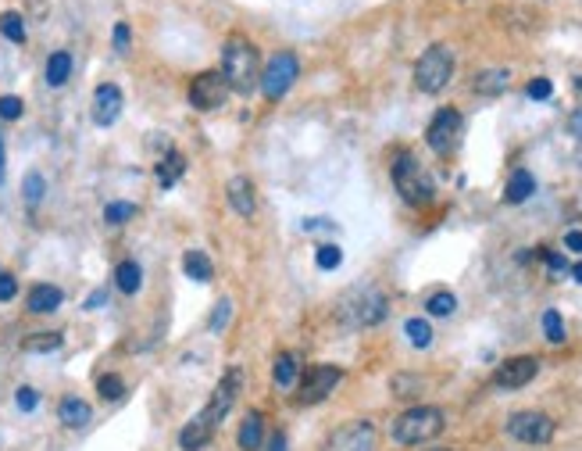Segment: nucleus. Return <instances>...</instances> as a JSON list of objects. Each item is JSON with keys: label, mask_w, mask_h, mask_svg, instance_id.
I'll return each mask as SVG.
<instances>
[{"label": "nucleus", "mask_w": 582, "mask_h": 451, "mask_svg": "<svg viewBox=\"0 0 582 451\" xmlns=\"http://www.w3.org/2000/svg\"><path fill=\"white\" fill-rule=\"evenodd\" d=\"M269 451H287V438H283V434H276V438L269 441Z\"/></svg>", "instance_id": "obj_45"}, {"label": "nucleus", "mask_w": 582, "mask_h": 451, "mask_svg": "<svg viewBox=\"0 0 582 451\" xmlns=\"http://www.w3.org/2000/svg\"><path fill=\"white\" fill-rule=\"evenodd\" d=\"M454 308H458V298H454L450 291L432 294V298H429V305H425V312H432V316H450Z\"/></svg>", "instance_id": "obj_32"}, {"label": "nucleus", "mask_w": 582, "mask_h": 451, "mask_svg": "<svg viewBox=\"0 0 582 451\" xmlns=\"http://www.w3.org/2000/svg\"><path fill=\"white\" fill-rule=\"evenodd\" d=\"M4 169H7V161H4V140H0V183H4Z\"/></svg>", "instance_id": "obj_46"}, {"label": "nucleus", "mask_w": 582, "mask_h": 451, "mask_svg": "<svg viewBox=\"0 0 582 451\" xmlns=\"http://www.w3.org/2000/svg\"><path fill=\"white\" fill-rule=\"evenodd\" d=\"M229 97V82L218 75V72H201L193 82H190V104L197 111H218Z\"/></svg>", "instance_id": "obj_11"}, {"label": "nucleus", "mask_w": 582, "mask_h": 451, "mask_svg": "<svg viewBox=\"0 0 582 451\" xmlns=\"http://www.w3.org/2000/svg\"><path fill=\"white\" fill-rule=\"evenodd\" d=\"M240 391H244V369L240 366H229V373L218 380V387L211 391V402L204 405V412H201V420L208 423V427H218L226 416H229V409H233V402L240 398Z\"/></svg>", "instance_id": "obj_8"}, {"label": "nucleus", "mask_w": 582, "mask_h": 451, "mask_svg": "<svg viewBox=\"0 0 582 451\" xmlns=\"http://www.w3.org/2000/svg\"><path fill=\"white\" fill-rule=\"evenodd\" d=\"M222 79L236 93H251L261 86V54L247 36H229L222 47Z\"/></svg>", "instance_id": "obj_1"}, {"label": "nucleus", "mask_w": 582, "mask_h": 451, "mask_svg": "<svg viewBox=\"0 0 582 451\" xmlns=\"http://www.w3.org/2000/svg\"><path fill=\"white\" fill-rule=\"evenodd\" d=\"M540 258L551 265V273H569V262H565V255H558V251H540Z\"/></svg>", "instance_id": "obj_40"}, {"label": "nucleus", "mask_w": 582, "mask_h": 451, "mask_svg": "<svg viewBox=\"0 0 582 451\" xmlns=\"http://www.w3.org/2000/svg\"><path fill=\"white\" fill-rule=\"evenodd\" d=\"M543 334L551 344H565V323H561V312L558 308H547L543 312Z\"/></svg>", "instance_id": "obj_31"}, {"label": "nucleus", "mask_w": 582, "mask_h": 451, "mask_svg": "<svg viewBox=\"0 0 582 451\" xmlns=\"http://www.w3.org/2000/svg\"><path fill=\"white\" fill-rule=\"evenodd\" d=\"M296 75H300V61H296V54L279 50V54L261 68V93H265L269 100L287 97L290 86L296 82Z\"/></svg>", "instance_id": "obj_7"}, {"label": "nucleus", "mask_w": 582, "mask_h": 451, "mask_svg": "<svg viewBox=\"0 0 582 451\" xmlns=\"http://www.w3.org/2000/svg\"><path fill=\"white\" fill-rule=\"evenodd\" d=\"M57 420H61L64 427L79 430V427H86V423L93 420V409H90L82 398H64V402L57 405Z\"/></svg>", "instance_id": "obj_18"}, {"label": "nucleus", "mask_w": 582, "mask_h": 451, "mask_svg": "<svg viewBox=\"0 0 582 451\" xmlns=\"http://www.w3.org/2000/svg\"><path fill=\"white\" fill-rule=\"evenodd\" d=\"M508 79H511L508 68H486V72L475 75V93H483V97H497V93L508 90Z\"/></svg>", "instance_id": "obj_21"}, {"label": "nucleus", "mask_w": 582, "mask_h": 451, "mask_svg": "<svg viewBox=\"0 0 582 451\" xmlns=\"http://www.w3.org/2000/svg\"><path fill=\"white\" fill-rule=\"evenodd\" d=\"M536 194V179H533V172L529 169H515V176L508 179V204H522V201H529Z\"/></svg>", "instance_id": "obj_20"}, {"label": "nucleus", "mask_w": 582, "mask_h": 451, "mask_svg": "<svg viewBox=\"0 0 582 451\" xmlns=\"http://www.w3.org/2000/svg\"><path fill=\"white\" fill-rule=\"evenodd\" d=\"M115 283H118L122 294H136V291L143 287V269H140L136 262H122V265L115 269Z\"/></svg>", "instance_id": "obj_25"}, {"label": "nucleus", "mask_w": 582, "mask_h": 451, "mask_svg": "<svg viewBox=\"0 0 582 451\" xmlns=\"http://www.w3.org/2000/svg\"><path fill=\"white\" fill-rule=\"evenodd\" d=\"M508 434L522 445H547L554 438V420L543 412H515L508 420Z\"/></svg>", "instance_id": "obj_10"}, {"label": "nucleus", "mask_w": 582, "mask_h": 451, "mask_svg": "<svg viewBox=\"0 0 582 451\" xmlns=\"http://www.w3.org/2000/svg\"><path fill=\"white\" fill-rule=\"evenodd\" d=\"M133 215H136V204H129V201H115V204H107V208H104V219H107L111 226L129 222Z\"/></svg>", "instance_id": "obj_33"}, {"label": "nucleus", "mask_w": 582, "mask_h": 451, "mask_svg": "<svg viewBox=\"0 0 582 451\" xmlns=\"http://www.w3.org/2000/svg\"><path fill=\"white\" fill-rule=\"evenodd\" d=\"M572 280H576V283H582V262L576 265V269H572Z\"/></svg>", "instance_id": "obj_47"}, {"label": "nucleus", "mask_w": 582, "mask_h": 451, "mask_svg": "<svg viewBox=\"0 0 582 451\" xmlns=\"http://www.w3.org/2000/svg\"><path fill=\"white\" fill-rule=\"evenodd\" d=\"M21 100L14 97V93H7V97H0V118H7V122H14V118H21Z\"/></svg>", "instance_id": "obj_37"}, {"label": "nucleus", "mask_w": 582, "mask_h": 451, "mask_svg": "<svg viewBox=\"0 0 582 451\" xmlns=\"http://www.w3.org/2000/svg\"><path fill=\"white\" fill-rule=\"evenodd\" d=\"M536 373H540V362H536L533 355H518V359L501 362V369L493 373V380H497V387H504V391H518V387L533 384Z\"/></svg>", "instance_id": "obj_12"}, {"label": "nucleus", "mask_w": 582, "mask_h": 451, "mask_svg": "<svg viewBox=\"0 0 582 451\" xmlns=\"http://www.w3.org/2000/svg\"><path fill=\"white\" fill-rule=\"evenodd\" d=\"M389 312V301L379 287L364 283V287H354L343 301H339V319L350 323V326H379Z\"/></svg>", "instance_id": "obj_3"}, {"label": "nucleus", "mask_w": 582, "mask_h": 451, "mask_svg": "<svg viewBox=\"0 0 582 451\" xmlns=\"http://www.w3.org/2000/svg\"><path fill=\"white\" fill-rule=\"evenodd\" d=\"M261 434H265V416H261V412H247L244 423H240L236 445L244 451H258L261 448Z\"/></svg>", "instance_id": "obj_19"}, {"label": "nucleus", "mask_w": 582, "mask_h": 451, "mask_svg": "<svg viewBox=\"0 0 582 451\" xmlns=\"http://www.w3.org/2000/svg\"><path fill=\"white\" fill-rule=\"evenodd\" d=\"M61 348V334H32L25 341V351H57Z\"/></svg>", "instance_id": "obj_34"}, {"label": "nucleus", "mask_w": 582, "mask_h": 451, "mask_svg": "<svg viewBox=\"0 0 582 451\" xmlns=\"http://www.w3.org/2000/svg\"><path fill=\"white\" fill-rule=\"evenodd\" d=\"M61 301H64V294H61V287H54V283H36V287L29 291V312H32V316L57 312Z\"/></svg>", "instance_id": "obj_16"}, {"label": "nucleus", "mask_w": 582, "mask_h": 451, "mask_svg": "<svg viewBox=\"0 0 582 451\" xmlns=\"http://www.w3.org/2000/svg\"><path fill=\"white\" fill-rule=\"evenodd\" d=\"M404 334H407V341H411L415 348H429V344H432V326H429L425 319H407V323H404Z\"/></svg>", "instance_id": "obj_28"}, {"label": "nucleus", "mask_w": 582, "mask_h": 451, "mask_svg": "<svg viewBox=\"0 0 582 451\" xmlns=\"http://www.w3.org/2000/svg\"><path fill=\"white\" fill-rule=\"evenodd\" d=\"M122 104H125L122 90L115 82H100L97 93H93V122L97 126H115L118 115H122Z\"/></svg>", "instance_id": "obj_14"}, {"label": "nucleus", "mask_w": 582, "mask_h": 451, "mask_svg": "<svg viewBox=\"0 0 582 451\" xmlns=\"http://www.w3.org/2000/svg\"><path fill=\"white\" fill-rule=\"evenodd\" d=\"M393 186L400 190V197L411 204V208H425L432 204L436 197V183L429 176V169L411 154V151H400L397 161H393Z\"/></svg>", "instance_id": "obj_2"}, {"label": "nucleus", "mask_w": 582, "mask_h": 451, "mask_svg": "<svg viewBox=\"0 0 582 451\" xmlns=\"http://www.w3.org/2000/svg\"><path fill=\"white\" fill-rule=\"evenodd\" d=\"M14 402H18V409H21V412H32V409L39 405V395H36L32 387H18V395H14Z\"/></svg>", "instance_id": "obj_39"}, {"label": "nucleus", "mask_w": 582, "mask_h": 451, "mask_svg": "<svg viewBox=\"0 0 582 451\" xmlns=\"http://www.w3.org/2000/svg\"><path fill=\"white\" fill-rule=\"evenodd\" d=\"M104 301H107V294H104V291H97V294H90L86 308H97V305H104Z\"/></svg>", "instance_id": "obj_44"}, {"label": "nucleus", "mask_w": 582, "mask_h": 451, "mask_svg": "<svg viewBox=\"0 0 582 451\" xmlns=\"http://www.w3.org/2000/svg\"><path fill=\"white\" fill-rule=\"evenodd\" d=\"M211 438H215V427H208L201 416H193L183 430H179V448L183 451H201L211 445Z\"/></svg>", "instance_id": "obj_17"}, {"label": "nucleus", "mask_w": 582, "mask_h": 451, "mask_svg": "<svg viewBox=\"0 0 582 451\" xmlns=\"http://www.w3.org/2000/svg\"><path fill=\"white\" fill-rule=\"evenodd\" d=\"M97 395H100L104 402H122V398H125V384H122V377H115V373L100 377V380H97Z\"/></svg>", "instance_id": "obj_29"}, {"label": "nucleus", "mask_w": 582, "mask_h": 451, "mask_svg": "<svg viewBox=\"0 0 582 451\" xmlns=\"http://www.w3.org/2000/svg\"><path fill=\"white\" fill-rule=\"evenodd\" d=\"M0 32L11 39V43H25V22L18 11H4L0 14Z\"/></svg>", "instance_id": "obj_27"}, {"label": "nucleus", "mask_w": 582, "mask_h": 451, "mask_svg": "<svg viewBox=\"0 0 582 451\" xmlns=\"http://www.w3.org/2000/svg\"><path fill=\"white\" fill-rule=\"evenodd\" d=\"M115 50H118V54H125V50H129V25H125V22H118V25H115Z\"/></svg>", "instance_id": "obj_42"}, {"label": "nucleus", "mask_w": 582, "mask_h": 451, "mask_svg": "<svg viewBox=\"0 0 582 451\" xmlns=\"http://www.w3.org/2000/svg\"><path fill=\"white\" fill-rule=\"evenodd\" d=\"M526 93H529V97H533V100H547V97H551V93H554V82H551V79H533V82H529V90H526Z\"/></svg>", "instance_id": "obj_38"}, {"label": "nucleus", "mask_w": 582, "mask_h": 451, "mask_svg": "<svg viewBox=\"0 0 582 451\" xmlns=\"http://www.w3.org/2000/svg\"><path fill=\"white\" fill-rule=\"evenodd\" d=\"M229 312H233V301L226 298V301H222V305L215 308V316H211L208 330H211V334H222V330H226V323H229Z\"/></svg>", "instance_id": "obj_36"}, {"label": "nucleus", "mask_w": 582, "mask_h": 451, "mask_svg": "<svg viewBox=\"0 0 582 451\" xmlns=\"http://www.w3.org/2000/svg\"><path fill=\"white\" fill-rule=\"evenodd\" d=\"M183 273H186L190 280H197V283H208V280L215 276V265H211V258H208L204 251H186V255H183Z\"/></svg>", "instance_id": "obj_23"}, {"label": "nucleus", "mask_w": 582, "mask_h": 451, "mask_svg": "<svg viewBox=\"0 0 582 451\" xmlns=\"http://www.w3.org/2000/svg\"><path fill=\"white\" fill-rule=\"evenodd\" d=\"M565 247H569V251H579V255H582V233H579V230H572V233L565 237Z\"/></svg>", "instance_id": "obj_43"}, {"label": "nucleus", "mask_w": 582, "mask_h": 451, "mask_svg": "<svg viewBox=\"0 0 582 451\" xmlns=\"http://www.w3.org/2000/svg\"><path fill=\"white\" fill-rule=\"evenodd\" d=\"M72 75V54L68 50H54L50 61H47V82L50 86H64Z\"/></svg>", "instance_id": "obj_24"}, {"label": "nucleus", "mask_w": 582, "mask_h": 451, "mask_svg": "<svg viewBox=\"0 0 582 451\" xmlns=\"http://www.w3.org/2000/svg\"><path fill=\"white\" fill-rule=\"evenodd\" d=\"M454 75V54L447 43H432L415 65V86L422 93H440Z\"/></svg>", "instance_id": "obj_5"}, {"label": "nucleus", "mask_w": 582, "mask_h": 451, "mask_svg": "<svg viewBox=\"0 0 582 451\" xmlns=\"http://www.w3.org/2000/svg\"><path fill=\"white\" fill-rule=\"evenodd\" d=\"M343 380V369L339 366H311L300 380V391H296V402L300 405H318L332 395V387Z\"/></svg>", "instance_id": "obj_9"}, {"label": "nucleus", "mask_w": 582, "mask_h": 451, "mask_svg": "<svg viewBox=\"0 0 582 451\" xmlns=\"http://www.w3.org/2000/svg\"><path fill=\"white\" fill-rule=\"evenodd\" d=\"M436 451H447V448H436Z\"/></svg>", "instance_id": "obj_48"}, {"label": "nucleus", "mask_w": 582, "mask_h": 451, "mask_svg": "<svg viewBox=\"0 0 582 451\" xmlns=\"http://www.w3.org/2000/svg\"><path fill=\"white\" fill-rule=\"evenodd\" d=\"M43 194H47L43 176H39V172H29V176L21 179V197H25V204H39V201H43Z\"/></svg>", "instance_id": "obj_30"}, {"label": "nucleus", "mask_w": 582, "mask_h": 451, "mask_svg": "<svg viewBox=\"0 0 582 451\" xmlns=\"http://www.w3.org/2000/svg\"><path fill=\"white\" fill-rule=\"evenodd\" d=\"M443 434V412L432 409V405H418V409H407L404 416H397L393 423V441L397 445H425L432 438Z\"/></svg>", "instance_id": "obj_4"}, {"label": "nucleus", "mask_w": 582, "mask_h": 451, "mask_svg": "<svg viewBox=\"0 0 582 451\" xmlns=\"http://www.w3.org/2000/svg\"><path fill=\"white\" fill-rule=\"evenodd\" d=\"M461 133H465V118H461V111H458V108H440L436 118H432L429 129H425V140H429V147H432L436 154L447 158V154L458 151Z\"/></svg>", "instance_id": "obj_6"}, {"label": "nucleus", "mask_w": 582, "mask_h": 451, "mask_svg": "<svg viewBox=\"0 0 582 451\" xmlns=\"http://www.w3.org/2000/svg\"><path fill=\"white\" fill-rule=\"evenodd\" d=\"M226 194H229V208H233L240 219H251V215L258 212V190H254V183H251L247 176H233Z\"/></svg>", "instance_id": "obj_15"}, {"label": "nucleus", "mask_w": 582, "mask_h": 451, "mask_svg": "<svg viewBox=\"0 0 582 451\" xmlns=\"http://www.w3.org/2000/svg\"><path fill=\"white\" fill-rule=\"evenodd\" d=\"M183 172H186V158L179 154V151H168L161 161H158V183L168 190V186H175L179 179H183Z\"/></svg>", "instance_id": "obj_22"}, {"label": "nucleus", "mask_w": 582, "mask_h": 451, "mask_svg": "<svg viewBox=\"0 0 582 451\" xmlns=\"http://www.w3.org/2000/svg\"><path fill=\"white\" fill-rule=\"evenodd\" d=\"M272 377H276V384H279V387H290L293 380H296V355H293V351H283V355H276Z\"/></svg>", "instance_id": "obj_26"}, {"label": "nucleus", "mask_w": 582, "mask_h": 451, "mask_svg": "<svg viewBox=\"0 0 582 451\" xmlns=\"http://www.w3.org/2000/svg\"><path fill=\"white\" fill-rule=\"evenodd\" d=\"M375 448V427L372 423H347L343 430L332 434L325 451H372Z\"/></svg>", "instance_id": "obj_13"}, {"label": "nucleus", "mask_w": 582, "mask_h": 451, "mask_svg": "<svg viewBox=\"0 0 582 451\" xmlns=\"http://www.w3.org/2000/svg\"><path fill=\"white\" fill-rule=\"evenodd\" d=\"M314 262H318V269H325V273H329V269H339L343 251H339L336 244H325V247H318V258H314Z\"/></svg>", "instance_id": "obj_35"}, {"label": "nucleus", "mask_w": 582, "mask_h": 451, "mask_svg": "<svg viewBox=\"0 0 582 451\" xmlns=\"http://www.w3.org/2000/svg\"><path fill=\"white\" fill-rule=\"evenodd\" d=\"M18 294V283H14V276L11 273H0V301H11Z\"/></svg>", "instance_id": "obj_41"}]
</instances>
